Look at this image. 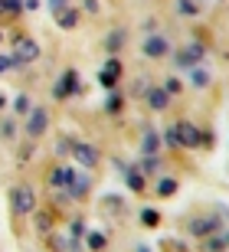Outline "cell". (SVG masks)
I'll use <instances>...</instances> for the list:
<instances>
[{
	"mask_svg": "<svg viewBox=\"0 0 229 252\" xmlns=\"http://www.w3.org/2000/svg\"><path fill=\"white\" fill-rule=\"evenodd\" d=\"M10 206H13V213H33V210H36V193H33V187H27V184L13 187L10 190Z\"/></svg>",
	"mask_w": 229,
	"mask_h": 252,
	"instance_id": "cell-1",
	"label": "cell"
},
{
	"mask_svg": "<svg viewBox=\"0 0 229 252\" xmlns=\"http://www.w3.org/2000/svg\"><path fill=\"white\" fill-rule=\"evenodd\" d=\"M13 59L17 63H36L39 59V43L30 36H17L13 39Z\"/></svg>",
	"mask_w": 229,
	"mask_h": 252,
	"instance_id": "cell-2",
	"label": "cell"
},
{
	"mask_svg": "<svg viewBox=\"0 0 229 252\" xmlns=\"http://www.w3.org/2000/svg\"><path fill=\"white\" fill-rule=\"evenodd\" d=\"M72 184H75V170L69 167V164H59V167L49 170V187H56V190H69Z\"/></svg>",
	"mask_w": 229,
	"mask_h": 252,
	"instance_id": "cell-3",
	"label": "cell"
},
{
	"mask_svg": "<svg viewBox=\"0 0 229 252\" xmlns=\"http://www.w3.org/2000/svg\"><path fill=\"white\" fill-rule=\"evenodd\" d=\"M69 92H79V72H75V69H65V72L59 75L56 89H53V95H56V98H65Z\"/></svg>",
	"mask_w": 229,
	"mask_h": 252,
	"instance_id": "cell-4",
	"label": "cell"
},
{
	"mask_svg": "<svg viewBox=\"0 0 229 252\" xmlns=\"http://www.w3.org/2000/svg\"><path fill=\"white\" fill-rule=\"evenodd\" d=\"M174 131H177V141H180L183 148H200V128L196 125L180 122V125H174Z\"/></svg>",
	"mask_w": 229,
	"mask_h": 252,
	"instance_id": "cell-5",
	"label": "cell"
},
{
	"mask_svg": "<svg viewBox=\"0 0 229 252\" xmlns=\"http://www.w3.org/2000/svg\"><path fill=\"white\" fill-rule=\"evenodd\" d=\"M72 158L82 164V167H95L98 164V151L92 148V144H85V141H72Z\"/></svg>",
	"mask_w": 229,
	"mask_h": 252,
	"instance_id": "cell-6",
	"label": "cell"
},
{
	"mask_svg": "<svg viewBox=\"0 0 229 252\" xmlns=\"http://www.w3.org/2000/svg\"><path fill=\"white\" fill-rule=\"evenodd\" d=\"M167 53H170V43H167L164 36H157V33H154V36L144 39V56L147 59H164Z\"/></svg>",
	"mask_w": 229,
	"mask_h": 252,
	"instance_id": "cell-7",
	"label": "cell"
},
{
	"mask_svg": "<svg viewBox=\"0 0 229 252\" xmlns=\"http://www.w3.org/2000/svg\"><path fill=\"white\" fill-rule=\"evenodd\" d=\"M46 125H49V115H46L43 108H30V118H27V134L30 138H39L46 131Z\"/></svg>",
	"mask_w": 229,
	"mask_h": 252,
	"instance_id": "cell-8",
	"label": "cell"
},
{
	"mask_svg": "<svg viewBox=\"0 0 229 252\" xmlns=\"http://www.w3.org/2000/svg\"><path fill=\"white\" fill-rule=\"evenodd\" d=\"M101 85H105V89H115V85H118V79H121V59L118 56H111L108 63H105V69H101Z\"/></svg>",
	"mask_w": 229,
	"mask_h": 252,
	"instance_id": "cell-9",
	"label": "cell"
},
{
	"mask_svg": "<svg viewBox=\"0 0 229 252\" xmlns=\"http://www.w3.org/2000/svg\"><path fill=\"white\" fill-rule=\"evenodd\" d=\"M203 56H206L203 43H190V46H183L180 53H177V63H180V65H196Z\"/></svg>",
	"mask_w": 229,
	"mask_h": 252,
	"instance_id": "cell-10",
	"label": "cell"
},
{
	"mask_svg": "<svg viewBox=\"0 0 229 252\" xmlns=\"http://www.w3.org/2000/svg\"><path fill=\"white\" fill-rule=\"evenodd\" d=\"M144 98H147V105H151L154 112H164V108H167V102H170V95H167L164 89H154V85H147Z\"/></svg>",
	"mask_w": 229,
	"mask_h": 252,
	"instance_id": "cell-11",
	"label": "cell"
},
{
	"mask_svg": "<svg viewBox=\"0 0 229 252\" xmlns=\"http://www.w3.org/2000/svg\"><path fill=\"white\" fill-rule=\"evenodd\" d=\"M53 17H56V23H59L63 30H72L75 20H79V13H75L72 7H63V10H53Z\"/></svg>",
	"mask_w": 229,
	"mask_h": 252,
	"instance_id": "cell-12",
	"label": "cell"
},
{
	"mask_svg": "<svg viewBox=\"0 0 229 252\" xmlns=\"http://www.w3.org/2000/svg\"><path fill=\"white\" fill-rule=\"evenodd\" d=\"M213 229H216V220H213V216H206V220H193V223H190V233L200 236V239H203V236H210Z\"/></svg>",
	"mask_w": 229,
	"mask_h": 252,
	"instance_id": "cell-13",
	"label": "cell"
},
{
	"mask_svg": "<svg viewBox=\"0 0 229 252\" xmlns=\"http://www.w3.org/2000/svg\"><path fill=\"white\" fill-rule=\"evenodd\" d=\"M190 82L196 85V89H206V85H210V72H206V69H200V65H193Z\"/></svg>",
	"mask_w": 229,
	"mask_h": 252,
	"instance_id": "cell-14",
	"label": "cell"
},
{
	"mask_svg": "<svg viewBox=\"0 0 229 252\" xmlns=\"http://www.w3.org/2000/svg\"><path fill=\"white\" fill-rule=\"evenodd\" d=\"M157 148H161L157 134H154V131H144V138H141V151H144V154H154Z\"/></svg>",
	"mask_w": 229,
	"mask_h": 252,
	"instance_id": "cell-15",
	"label": "cell"
},
{
	"mask_svg": "<svg viewBox=\"0 0 229 252\" xmlns=\"http://www.w3.org/2000/svg\"><path fill=\"white\" fill-rule=\"evenodd\" d=\"M177 10L183 17H200V3L196 0H177Z\"/></svg>",
	"mask_w": 229,
	"mask_h": 252,
	"instance_id": "cell-16",
	"label": "cell"
},
{
	"mask_svg": "<svg viewBox=\"0 0 229 252\" xmlns=\"http://www.w3.org/2000/svg\"><path fill=\"white\" fill-rule=\"evenodd\" d=\"M128 187L134 190V193L144 190V174H141V170H128Z\"/></svg>",
	"mask_w": 229,
	"mask_h": 252,
	"instance_id": "cell-17",
	"label": "cell"
},
{
	"mask_svg": "<svg viewBox=\"0 0 229 252\" xmlns=\"http://www.w3.org/2000/svg\"><path fill=\"white\" fill-rule=\"evenodd\" d=\"M157 167H161V160H157V154H144V160H141V174H154Z\"/></svg>",
	"mask_w": 229,
	"mask_h": 252,
	"instance_id": "cell-18",
	"label": "cell"
},
{
	"mask_svg": "<svg viewBox=\"0 0 229 252\" xmlns=\"http://www.w3.org/2000/svg\"><path fill=\"white\" fill-rule=\"evenodd\" d=\"M157 193H161V196H174V193H177V180L164 177L161 184H157Z\"/></svg>",
	"mask_w": 229,
	"mask_h": 252,
	"instance_id": "cell-19",
	"label": "cell"
},
{
	"mask_svg": "<svg viewBox=\"0 0 229 252\" xmlns=\"http://www.w3.org/2000/svg\"><path fill=\"white\" fill-rule=\"evenodd\" d=\"M85 190H89V180H85V177H75V184L69 187V193H72V196H85Z\"/></svg>",
	"mask_w": 229,
	"mask_h": 252,
	"instance_id": "cell-20",
	"label": "cell"
},
{
	"mask_svg": "<svg viewBox=\"0 0 229 252\" xmlns=\"http://www.w3.org/2000/svg\"><path fill=\"white\" fill-rule=\"evenodd\" d=\"M13 112H17V115H30V98H27V95H17V102H13Z\"/></svg>",
	"mask_w": 229,
	"mask_h": 252,
	"instance_id": "cell-21",
	"label": "cell"
},
{
	"mask_svg": "<svg viewBox=\"0 0 229 252\" xmlns=\"http://www.w3.org/2000/svg\"><path fill=\"white\" fill-rule=\"evenodd\" d=\"M141 223L144 226H157L161 223V213H157V210H144V213H141Z\"/></svg>",
	"mask_w": 229,
	"mask_h": 252,
	"instance_id": "cell-22",
	"label": "cell"
},
{
	"mask_svg": "<svg viewBox=\"0 0 229 252\" xmlns=\"http://www.w3.org/2000/svg\"><path fill=\"white\" fill-rule=\"evenodd\" d=\"M89 249H95V252L105 249V236L101 233H89Z\"/></svg>",
	"mask_w": 229,
	"mask_h": 252,
	"instance_id": "cell-23",
	"label": "cell"
},
{
	"mask_svg": "<svg viewBox=\"0 0 229 252\" xmlns=\"http://www.w3.org/2000/svg\"><path fill=\"white\" fill-rule=\"evenodd\" d=\"M23 10V0H3V13H20Z\"/></svg>",
	"mask_w": 229,
	"mask_h": 252,
	"instance_id": "cell-24",
	"label": "cell"
},
{
	"mask_svg": "<svg viewBox=\"0 0 229 252\" xmlns=\"http://www.w3.org/2000/svg\"><path fill=\"white\" fill-rule=\"evenodd\" d=\"M164 92L167 95H177V92H180V79H174V75H170V79L164 82Z\"/></svg>",
	"mask_w": 229,
	"mask_h": 252,
	"instance_id": "cell-25",
	"label": "cell"
},
{
	"mask_svg": "<svg viewBox=\"0 0 229 252\" xmlns=\"http://www.w3.org/2000/svg\"><path fill=\"white\" fill-rule=\"evenodd\" d=\"M118 108H121V98L111 92V95H108V102H105V112H118Z\"/></svg>",
	"mask_w": 229,
	"mask_h": 252,
	"instance_id": "cell-26",
	"label": "cell"
},
{
	"mask_svg": "<svg viewBox=\"0 0 229 252\" xmlns=\"http://www.w3.org/2000/svg\"><path fill=\"white\" fill-rule=\"evenodd\" d=\"M121 43H125V33H111L108 36V49H118Z\"/></svg>",
	"mask_w": 229,
	"mask_h": 252,
	"instance_id": "cell-27",
	"label": "cell"
},
{
	"mask_svg": "<svg viewBox=\"0 0 229 252\" xmlns=\"http://www.w3.org/2000/svg\"><path fill=\"white\" fill-rule=\"evenodd\" d=\"M226 249V239H220V236H213V243H210V252H223Z\"/></svg>",
	"mask_w": 229,
	"mask_h": 252,
	"instance_id": "cell-28",
	"label": "cell"
},
{
	"mask_svg": "<svg viewBox=\"0 0 229 252\" xmlns=\"http://www.w3.org/2000/svg\"><path fill=\"white\" fill-rule=\"evenodd\" d=\"M13 65H17V59H13V56H0V72H7V69H13Z\"/></svg>",
	"mask_w": 229,
	"mask_h": 252,
	"instance_id": "cell-29",
	"label": "cell"
},
{
	"mask_svg": "<svg viewBox=\"0 0 229 252\" xmlns=\"http://www.w3.org/2000/svg\"><path fill=\"white\" fill-rule=\"evenodd\" d=\"M164 141L170 144V148H177V144H180V141H177V131H174V128H167V138H164Z\"/></svg>",
	"mask_w": 229,
	"mask_h": 252,
	"instance_id": "cell-30",
	"label": "cell"
},
{
	"mask_svg": "<svg viewBox=\"0 0 229 252\" xmlns=\"http://www.w3.org/2000/svg\"><path fill=\"white\" fill-rule=\"evenodd\" d=\"M85 13H98V0H85Z\"/></svg>",
	"mask_w": 229,
	"mask_h": 252,
	"instance_id": "cell-31",
	"label": "cell"
},
{
	"mask_svg": "<svg viewBox=\"0 0 229 252\" xmlns=\"http://www.w3.org/2000/svg\"><path fill=\"white\" fill-rule=\"evenodd\" d=\"M49 7H53V10H63V7H69V0H49Z\"/></svg>",
	"mask_w": 229,
	"mask_h": 252,
	"instance_id": "cell-32",
	"label": "cell"
},
{
	"mask_svg": "<svg viewBox=\"0 0 229 252\" xmlns=\"http://www.w3.org/2000/svg\"><path fill=\"white\" fill-rule=\"evenodd\" d=\"M0 131H3V138H13V125H10V122H3V128H0Z\"/></svg>",
	"mask_w": 229,
	"mask_h": 252,
	"instance_id": "cell-33",
	"label": "cell"
},
{
	"mask_svg": "<svg viewBox=\"0 0 229 252\" xmlns=\"http://www.w3.org/2000/svg\"><path fill=\"white\" fill-rule=\"evenodd\" d=\"M3 105H7V98H3V95H0V108H3Z\"/></svg>",
	"mask_w": 229,
	"mask_h": 252,
	"instance_id": "cell-34",
	"label": "cell"
},
{
	"mask_svg": "<svg viewBox=\"0 0 229 252\" xmlns=\"http://www.w3.org/2000/svg\"><path fill=\"white\" fill-rule=\"evenodd\" d=\"M0 17H3V0H0Z\"/></svg>",
	"mask_w": 229,
	"mask_h": 252,
	"instance_id": "cell-35",
	"label": "cell"
},
{
	"mask_svg": "<svg viewBox=\"0 0 229 252\" xmlns=\"http://www.w3.org/2000/svg\"><path fill=\"white\" fill-rule=\"evenodd\" d=\"M137 252H147V249H144V246H137Z\"/></svg>",
	"mask_w": 229,
	"mask_h": 252,
	"instance_id": "cell-36",
	"label": "cell"
},
{
	"mask_svg": "<svg viewBox=\"0 0 229 252\" xmlns=\"http://www.w3.org/2000/svg\"><path fill=\"white\" fill-rule=\"evenodd\" d=\"M226 243H229V239H226Z\"/></svg>",
	"mask_w": 229,
	"mask_h": 252,
	"instance_id": "cell-37",
	"label": "cell"
}]
</instances>
